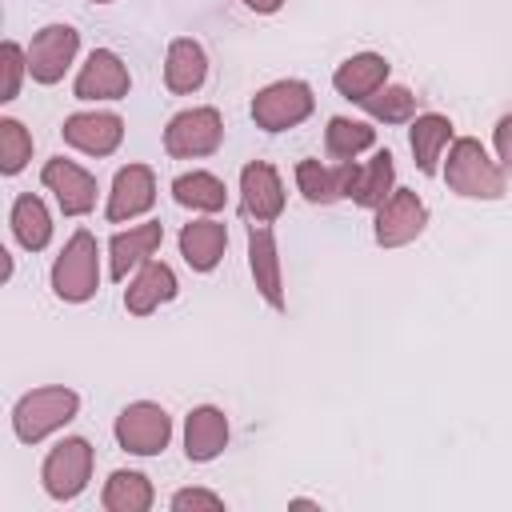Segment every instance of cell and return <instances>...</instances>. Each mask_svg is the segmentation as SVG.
Segmentation results:
<instances>
[{
    "mask_svg": "<svg viewBox=\"0 0 512 512\" xmlns=\"http://www.w3.org/2000/svg\"><path fill=\"white\" fill-rule=\"evenodd\" d=\"M452 140V120L440 116V112H424L412 120V156H416V168L424 176L436 172V160L444 152V144Z\"/></svg>",
    "mask_w": 512,
    "mask_h": 512,
    "instance_id": "24",
    "label": "cell"
},
{
    "mask_svg": "<svg viewBox=\"0 0 512 512\" xmlns=\"http://www.w3.org/2000/svg\"><path fill=\"white\" fill-rule=\"evenodd\" d=\"M240 4H248L252 12H276L284 0H240Z\"/></svg>",
    "mask_w": 512,
    "mask_h": 512,
    "instance_id": "34",
    "label": "cell"
},
{
    "mask_svg": "<svg viewBox=\"0 0 512 512\" xmlns=\"http://www.w3.org/2000/svg\"><path fill=\"white\" fill-rule=\"evenodd\" d=\"M40 180L56 192V204H60L64 216H84V212H92V204H96V180H92V172H84L80 164H72V160H64V156H52V160L44 164Z\"/></svg>",
    "mask_w": 512,
    "mask_h": 512,
    "instance_id": "10",
    "label": "cell"
},
{
    "mask_svg": "<svg viewBox=\"0 0 512 512\" xmlns=\"http://www.w3.org/2000/svg\"><path fill=\"white\" fill-rule=\"evenodd\" d=\"M308 112H312V88L304 80H276V84L260 88L252 100V120L264 132L296 128Z\"/></svg>",
    "mask_w": 512,
    "mask_h": 512,
    "instance_id": "4",
    "label": "cell"
},
{
    "mask_svg": "<svg viewBox=\"0 0 512 512\" xmlns=\"http://www.w3.org/2000/svg\"><path fill=\"white\" fill-rule=\"evenodd\" d=\"M0 64H4V88H0V100H16V92H20V72L28 68V56H24L12 40H4V48H0Z\"/></svg>",
    "mask_w": 512,
    "mask_h": 512,
    "instance_id": "31",
    "label": "cell"
},
{
    "mask_svg": "<svg viewBox=\"0 0 512 512\" xmlns=\"http://www.w3.org/2000/svg\"><path fill=\"white\" fill-rule=\"evenodd\" d=\"M96 240L92 232H72V240L64 244V252L56 256L52 264V292L68 304H80L88 296H96V284H100V264H96Z\"/></svg>",
    "mask_w": 512,
    "mask_h": 512,
    "instance_id": "3",
    "label": "cell"
},
{
    "mask_svg": "<svg viewBox=\"0 0 512 512\" xmlns=\"http://www.w3.org/2000/svg\"><path fill=\"white\" fill-rule=\"evenodd\" d=\"M224 124L216 108H188L180 116L168 120L164 128V152L176 160H192V156H208L220 148Z\"/></svg>",
    "mask_w": 512,
    "mask_h": 512,
    "instance_id": "5",
    "label": "cell"
},
{
    "mask_svg": "<svg viewBox=\"0 0 512 512\" xmlns=\"http://www.w3.org/2000/svg\"><path fill=\"white\" fill-rule=\"evenodd\" d=\"M88 476H92V444L80 440V436L60 440V444L48 452V460H44V492H48L52 500H72V496H80L84 484H88Z\"/></svg>",
    "mask_w": 512,
    "mask_h": 512,
    "instance_id": "6",
    "label": "cell"
},
{
    "mask_svg": "<svg viewBox=\"0 0 512 512\" xmlns=\"http://www.w3.org/2000/svg\"><path fill=\"white\" fill-rule=\"evenodd\" d=\"M248 264H252V280L260 288V296L272 308H284V284H280V252H276V236L268 224H252L248 232Z\"/></svg>",
    "mask_w": 512,
    "mask_h": 512,
    "instance_id": "16",
    "label": "cell"
},
{
    "mask_svg": "<svg viewBox=\"0 0 512 512\" xmlns=\"http://www.w3.org/2000/svg\"><path fill=\"white\" fill-rule=\"evenodd\" d=\"M12 232L28 252H40L52 240V216L40 196H16L12 204Z\"/></svg>",
    "mask_w": 512,
    "mask_h": 512,
    "instance_id": "25",
    "label": "cell"
},
{
    "mask_svg": "<svg viewBox=\"0 0 512 512\" xmlns=\"http://www.w3.org/2000/svg\"><path fill=\"white\" fill-rule=\"evenodd\" d=\"M96 4H112V0H96Z\"/></svg>",
    "mask_w": 512,
    "mask_h": 512,
    "instance_id": "35",
    "label": "cell"
},
{
    "mask_svg": "<svg viewBox=\"0 0 512 512\" xmlns=\"http://www.w3.org/2000/svg\"><path fill=\"white\" fill-rule=\"evenodd\" d=\"M444 180H448L452 192L472 196V200H500L504 196V172L496 168V160H488L484 144L472 140V136L452 144Z\"/></svg>",
    "mask_w": 512,
    "mask_h": 512,
    "instance_id": "1",
    "label": "cell"
},
{
    "mask_svg": "<svg viewBox=\"0 0 512 512\" xmlns=\"http://www.w3.org/2000/svg\"><path fill=\"white\" fill-rule=\"evenodd\" d=\"M104 508L108 512H148L152 508V484L140 472H112L104 484Z\"/></svg>",
    "mask_w": 512,
    "mask_h": 512,
    "instance_id": "26",
    "label": "cell"
},
{
    "mask_svg": "<svg viewBox=\"0 0 512 512\" xmlns=\"http://www.w3.org/2000/svg\"><path fill=\"white\" fill-rule=\"evenodd\" d=\"M76 408H80V396L72 388H36L16 400L12 428L24 444H36V440L52 436L56 428H64L76 416Z\"/></svg>",
    "mask_w": 512,
    "mask_h": 512,
    "instance_id": "2",
    "label": "cell"
},
{
    "mask_svg": "<svg viewBox=\"0 0 512 512\" xmlns=\"http://www.w3.org/2000/svg\"><path fill=\"white\" fill-rule=\"evenodd\" d=\"M224 244H228V228L220 220H196V224H184L180 232V256L196 272H212L224 256Z\"/></svg>",
    "mask_w": 512,
    "mask_h": 512,
    "instance_id": "20",
    "label": "cell"
},
{
    "mask_svg": "<svg viewBox=\"0 0 512 512\" xmlns=\"http://www.w3.org/2000/svg\"><path fill=\"white\" fill-rule=\"evenodd\" d=\"M156 200V180H152V168L148 164H128L116 172L112 180V196H108V220L120 224V220H132L140 212H148Z\"/></svg>",
    "mask_w": 512,
    "mask_h": 512,
    "instance_id": "13",
    "label": "cell"
},
{
    "mask_svg": "<svg viewBox=\"0 0 512 512\" xmlns=\"http://www.w3.org/2000/svg\"><path fill=\"white\" fill-rule=\"evenodd\" d=\"M356 168L352 160H340V164H320V160H300L296 164V184L304 192V200L312 204H332V200H344L352 196V184H356Z\"/></svg>",
    "mask_w": 512,
    "mask_h": 512,
    "instance_id": "11",
    "label": "cell"
},
{
    "mask_svg": "<svg viewBox=\"0 0 512 512\" xmlns=\"http://www.w3.org/2000/svg\"><path fill=\"white\" fill-rule=\"evenodd\" d=\"M76 48H80V32H76V28H68V24H48V28H40V32L32 36V44H28V72H32V80L56 84V80L68 72Z\"/></svg>",
    "mask_w": 512,
    "mask_h": 512,
    "instance_id": "9",
    "label": "cell"
},
{
    "mask_svg": "<svg viewBox=\"0 0 512 512\" xmlns=\"http://www.w3.org/2000/svg\"><path fill=\"white\" fill-rule=\"evenodd\" d=\"M172 196H176V204H184V208H200V212H216V208H224V184L212 176V172H184V176H176L172 180Z\"/></svg>",
    "mask_w": 512,
    "mask_h": 512,
    "instance_id": "28",
    "label": "cell"
},
{
    "mask_svg": "<svg viewBox=\"0 0 512 512\" xmlns=\"http://www.w3.org/2000/svg\"><path fill=\"white\" fill-rule=\"evenodd\" d=\"M28 156H32V136H28V128H24L20 120L4 116V120H0V172H4V176H16V172L28 164Z\"/></svg>",
    "mask_w": 512,
    "mask_h": 512,
    "instance_id": "29",
    "label": "cell"
},
{
    "mask_svg": "<svg viewBox=\"0 0 512 512\" xmlns=\"http://www.w3.org/2000/svg\"><path fill=\"white\" fill-rule=\"evenodd\" d=\"M384 80H388V60L384 56H376V52H360V56H348L340 68H336V76H332V84H336V92L340 96H348V100H368L372 92H380L384 88Z\"/></svg>",
    "mask_w": 512,
    "mask_h": 512,
    "instance_id": "18",
    "label": "cell"
},
{
    "mask_svg": "<svg viewBox=\"0 0 512 512\" xmlns=\"http://www.w3.org/2000/svg\"><path fill=\"white\" fill-rule=\"evenodd\" d=\"M164 240V228L160 224H140V228H128V232H116L108 252H112V280H124L136 264H148V256L160 248Z\"/></svg>",
    "mask_w": 512,
    "mask_h": 512,
    "instance_id": "22",
    "label": "cell"
},
{
    "mask_svg": "<svg viewBox=\"0 0 512 512\" xmlns=\"http://www.w3.org/2000/svg\"><path fill=\"white\" fill-rule=\"evenodd\" d=\"M220 504L224 500L216 492H204V488H184V492L172 496V508L176 512H184V508H220Z\"/></svg>",
    "mask_w": 512,
    "mask_h": 512,
    "instance_id": "32",
    "label": "cell"
},
{
    "mask_svg": "<svg viewBox=\"0 0 512 512\" xmlns=\"http://www.w3.org/2000/svg\"><path fill=\"white\" fill-rule=\"evenodd\" d=\"M496 152H500V160L512 168V112L508 116H500V124H496Z\"/></svg>",
    "mask_w": 512,
    "mask_h": 512,
    "instance_id": "33",
    "label": "cell"
},
{
    "mask_svg": "<svg viewBox=\"0 0 512 512\" xmlns=\"http://www.w3.org/2000/svg\"><path fill=\"white\" fill-rule=\"evenodd\" d=\"M172 436V420L160 404H148V400H136L128 404L120 416H116V440L120 448L136 452V456H152V452H164Z\"/></svg>",
    "mask_w": 512,
    "mask_h": 512,
    "instance_id": "7",
    "label": "cell"
},
{
    "mask_svg": "<svg viewBox=\"0 0 512 512\" xmlns=\"http://www.w3.org/2000/svg\"><path fill=\"white\" fill-rule=\"evenodd\" d=\"M392 180H396V164H392V152L384 148V152H376L368 164L356 168V184H352V196H348V200H356L360 208H380V204L396 192Z\"/></svg>",
    "mask_w": 512,
    "mask_h": 512,
    "instance_id": "23",
    "label": "cell"
},
{
    "mask_svg": "<svg viewBox=\"0 0 512 512\" xmlns=\"http://www.w3.org/2000/svg\"><path fill=\"white\" fill-rule=\"evenodd\" d=\"M240 192H244V212H248L256 224H268V220H276V216L284 212V184H280L276 168L264 164V160L244 164V172H240Z\"/></svg>",
    "mask_w": 512,
    "mask_h": 512,
    "instance_id": "12",
    "label": "cell"
},
{
    "mask_svg": "<svg viewBox=\"0 0 512 512\" xmlns=\"http://www.w3.org/2000/svg\"><path fill=\"white\" fill-rule=\"evenodd\" d=\"M172 296H176V272H172L168 264L148 260V264L140 268V276L128 284L124 304H128L132 316H148V312H156L160 304H168Z\"/></svg>",
    "mask_w": 512,
    "mask_h": 512,
    "instance_id": "19",
    "label": "cell"
},
{
    "mask_svg": "<svg viewBox=\"0 0 512 512\" xmlns=\"http://www.w3.org/2000/svg\"><path fill=\"white\" fill-rule=\"evenodd\" d=\"M376 128L364 120H348V116H332L328 132H324V148L332 160H356L364 148H372Z\"/></svg>",
    "mask_w": 512,
    "mask_h": 512,
    "instance_id": "27",
    "label": "cell"
},
{
    "mask_svg": "<svg viewBox=\"0 0 512 512\" xmlns=\"http://www.w3.org/2000/svg\"><path fill=\"white\" fill-rule=\"evenodd\" d=\"M428 224V208L416 192L396 188L380 208H376V244L380 248H400L408 240H416Z\"/></svg>",
    "mask_w": 512,
    "mask_h": 512,
    "instance_id": "8",
    "label": "cell"
},
{
    "mask_svg": "<svg viewBox=\"0 0 512 512\" xmlns=\"http://www.w3.org/2000/svg\"><path fill=\"white\" fill-rule=\"evenodd\" d=\"M128 92V68L116 52L96 48L88 56V64L76 76V96L80 100H120Z\"/></svg>",
    "mask_w": 512,
    "mask_h": 512,
    "instance_id": "14",
    "label": "cell"
},
{
    "mask_svg": "<svg viewBox=\"0 0 512 512\" xmlns=\"http://www.w3.org/2000/svg\"><path fill=\"white\" fill-rule=\"evenodd\" d=\"M60 132L72 148H80L88 156H108V152H116V144L124 136V124L112 112H76V116L64 120Z\"/></svg>",
    "mask_w": 512,
    "mask_h": 512,
    "instance_id": "15",
    "label": "cell"
},
{
    "mask_svg": "<svg viewBox=\"0 0 512 512\" xmlns=\"http://www.w3.org/2000/svg\"><path fill=\"white\" fill-rule=\"evenodd\" d=\"M376 120H388V124H400V120H408L412 112H416V96L408 92V88H400V84H392V88H380V92H372L368 100H360Z\"/></svg>",
    "mask_w": 512,
    "mask_h": 512,
    "instance_id": "30",
    "label": "cell"
},
{
    "mask_svg": "<svg viewBox=\"0 0 512 512\" xmlns=\"http://www.w3.org/2000/svg\"><path fill=\"white\" fill-rule=\"evenodd\" d=\"M204 76H208V56H204V48L196 44V40H172L168 44V64H164V84H168V92H196L200 84H204Z\"/></svg>",
    "mask_w": 512,
    "mask_h": 512,
    "instance_id": "21",
    "label": "cell"
},
{
    "mask_svg": "<svg viewBox=\"0 0 512 512\" xmlns=\"http://www.w3.org/2000/svg\"><path fill=\"white\" fill-rule=\"evenodd\" d=\"M228 444V420L220 408L204 404V408H192L188 412V424H184V452L188 460L204 464V460H216Z\"/></svg>",
    "mask_w": 512,
    "mask_h": 512,
    "instance_id": "17",
    "label": "cell"
}]
</instances>
